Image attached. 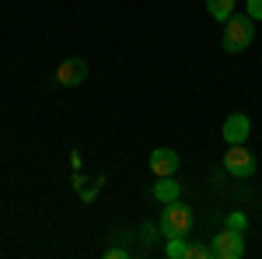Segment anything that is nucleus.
Wrapping results in <instances>:
<instances>
[{"label": "nucleus", "mask_w": 262, "mask_h": 259, "mask_svg": "<svg viewBox=\"0 0 262 259\" xmlns=\"http://www.w3.org/2000/svg\"><path fill=\"white\" fill-rule=\"evenodd\" d=\"M255 39V21L248 14H231L224 21V49L227 53H245Z\"/></svg>", "instance_id": "nucleus-1"}, {"label": "nucleus", "mask_w": 262, "mask_h": 259, "mask_svg": "<svg viewBox=\"0 0 262 259\" xmlns=\"http://www.w3.org/2000/svg\"><path fill=\"white\" fill-rule=\"evenodd\" d=\"M158 228H161L164 238H175V235H189V228H192V210L179 203V200H171V203H161V217H158Z\"/></svg>", "instance_id": "nucleus-2"}, {"label": "nucleus", "mask_w": 262, "mask_h": 259, "mask_svg": "<svg viewBox=\"0 0 262 259\" xmlns=\"http://www.w3.org/2000/svg\"><path fill=\"white\" fill-rule=\"evenodd\" d=\"M255 158L252 151H245V144H227V154H224V172H231L234 179H252L255 175Z\"/></svg>", "instance_id": "nucleus-3"}, {"label": "nucleus", "mask_w": 262, "mask_h": 259, "mask_svg": "<svg viewBox=\"0 0 262 259\" xmlns=\"http://www.w3.org/2000/svg\"><path fill=\"white\" fill-rule=\"evenodd\" d=\"M210 256H213V259H242V256H245V238H242V231L224 228L221 235H213V242H210Z\"/></svg>", "instance_id": "nucleus-4"}, {"label": "nucleus", "mask_w": 262, "mask_h": 259, "mask_svg": "<svg viewBox=\"0 0 262 259\" xmlns=\"http://www.w3.org/2000/svg\"><path fill=\"white\" fill-rule=\"evenodd\" d=\"M150 172L164 179V175H179V151H171V147H158V151H150Z\"/></svg>", "instance_id": "nucleus-5"}, {"label": "nucleus", "mask_w": 262, "mask_h": 259, "mask_svg": "<svg viewBox=\"0 0 262 259\" xmlns=\"http://www.w3.org/2000/svg\"><path fill=\"white\" fill-rule=\"evenodd\" d=\"M84 77H88V63H84L81 56H70V60H63L60 67H56V81L67 84V88H77Z\"/></svg>", "instance_id": "nucleus-6"}, {"label": "nucleus", "mask_w": 262, "mask_h": 259, "mask_svg": "<svg viewBox=\"0 0 262 259\" xmlns=\"http://www.w3.org/2000/svg\"><path fill=\"white\" fill-rule=\"evenodd\" d=\"M248 133H252V123H248V116H245V112L227 116V123H224V140H227V144H245V140H248Z\"/></svg>", "instance_id": "nucleus-7"}, {"label": "nucleus", "mask_w": 262, "mask_h": 259, "mask_svg": "<svg viewBox=\"0 0 262 259\" xmlns=\"http://www.w3.org/2000/svg\"><path fill=\"white\" fill-rule=\"evenodd\" d=\"M154 200H158V203H171V200H179V179H171V175L158 179V186H154Z\"/></svg>", "instance_id": "nucleus-8"}, {"label": "nucleus", "mask_w": 262, "mask_h": 259, "mask_svg": "<svg viewBox=\"0 0 262 259\" xmlns=\"http://www.w3.org/2000/svg\"><path fill=\"white\" fill-rule=\"evenodd\" d=\"M206 11L213 21H227L234 14V0H206Z\"/></svg>", "instance_id": "nucleus-9"}, {"label": "nucleus", "mask_w": 262, "mask_h": 259, "mask_svg": "<svg viewBox=\"0 0 262 259\" xmlns=\"http://www.w3.org/2000/svg\"><path fill=\"white\" fill-rule=\"evenodd\" d=\"M185 252H189V242H185V235L168 238V249H164V256H168V259H185Z\"/></svg>", "instance_id": "nucleus-10"}, {"label": "nucleus", "mask_w": 262, "mask_h": 259, "mask_svg": "<svg viewBox=\"0 0 262 259\" xmlns=\"http://www.w3.org/2000/svg\"><path fill=\"white\" fill-rule=\"evenodd\" d=\"M185 259H210V245H206V242H192L189 252H185Z\"/></svg>", "instance_id": "nucleus-11"}, {"label": "nucleus", "mask_w": 262, "mask_h": 259, "mask_svg": "<svg viewBox=\"0 0 262 259\" xmlns=\"http://www.w3.org/2000/svg\"><path fill=\"white\" fill-rule=\"evenodd\" d=\"M245 214H227V228H234V231H245Z\"/></svg>", "instance_id": "nucleus-12"}, {"label": "nucleus", "mask_w": 262, "mask_h": 259, "mask_svg": "<svg viewBox=\"0 0 262 259\" xmlns=\"http://www.w3.org/2000/svg\"><path fill=\"white\" fill-rule=\"evenodd\" d=\"M158 235H161V228H158V224H143V242H147V245L158 238Z\"/></svg>", "instance_id": "nucleus-13"}, {"label": "nucleus", "mask_w": 262, "mask_h": 259, "mask_svg": "<svg viewBox=\"0 0 262 259\" xmlns=\"http://www.w3.org/2000/svg\"><path fill=\"white\" fill-rule=\"evenodd\" d=\"M248 18H252V21L262 18V0H248Z\"/></svg>", "instance_id": "nucleus-14"}, {"label": "nucleus", "mask_w": 262, "mask_h": 259, "mask_svg": "<svg viewBox=\"0 0 262 259\" xmlns=\"http://www.w3.org/2000/svg\"><path fill=\"white\" fill-rule=\"evenodd\" d=\"M105 256H108V259H122V256H126V249H119V245H112V249H105Z\"/></svg>", "instance_id": "nucleus-15"}]
</instances>
